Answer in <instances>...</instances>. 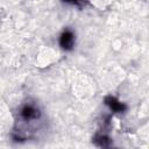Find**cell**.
Listing matches in <instances>:
<instances>
[{
	"label": "cell",
	"instance_id": "2",
	"mask_svg": "<svg viewBox=\"0 0 149 149\" xmlns=\"http://www.w3.org/2000/svg\"><path fill=\"white\" fill-rule=\"evenodd\" d=\"M74 41H76V38H74L73 31L70 29H66L62 33V35L59 37V45L64 50H71L74 45Z\"/></svg>",
	"mask_w": 149,
	"mask_h": 149
},
{
	"label": "cell",
	"instance_id": "3",
	"mask_svg": "<svg viewBox=\"0 0 149 149\" xmlns=\"http://www.w3.org/2000/svg\"><path fill=\"white\" fill-rule=\"evenodd\" d=\"M109 99H111V102H107V104L111 106V108H113L114 111H122L123 109L122 104H120L119 101H116L114 98H109Z\"/></svg>",
	"mask_w": 149,
	"mask_h": 149
},
{
	"label": "cell",
	"instance_id": "4",
	"mask_svg": "<svg viewBox=\"0 0 149 149\" xmlns=\"http://www.w3.org/2000/svg\"><path fill=\"white\" fill-rule=\"evenodd\" d=\"M63 1H65V2H68V3H79L80 2V0H63Z\"/></svg>",
	"mask_w": 149,
	"mask_h": 149
},
{
	"label": "cell",
	"instance_id": "1",
	"mask_svg": "<svg viewBox=\"0 0 149 149\" xmlns=\"http://www.w3.org/2000/svg\"><path fill=\"white\" fill-rule=\"evenodd\" d=\"M42 119V111L40 106L35 102H26L21 106L19 111V122H20V133L28 132V129L31 128V126H37L38 122Z\"/></svg>",
	"mask_w": 149,
	"mask_h": 149
}]
</instances>
